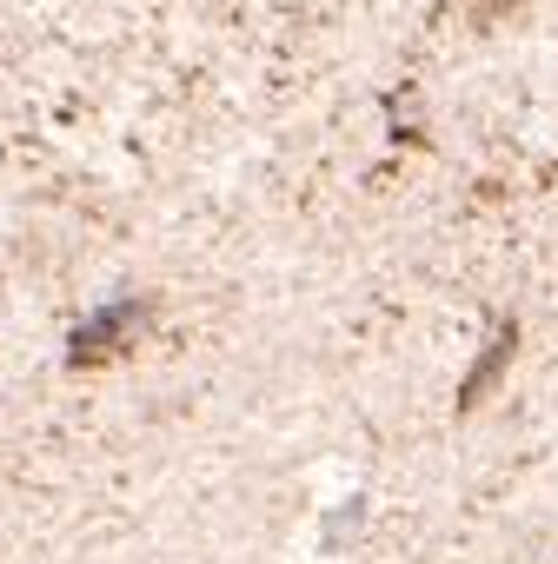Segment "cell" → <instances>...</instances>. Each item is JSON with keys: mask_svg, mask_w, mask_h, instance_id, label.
I'll return each mask as SVG.
<instances>
[{"mask_svg": "<svg viewBox=\"0 0 558 564\" xmlns=\"http://www.w3.org/2000/svg\"><path fill=\"white\" fill-rule=\"evenodd\" d=\"M459 8L479 21V28H492V21H505V14H525V8H545V0H459Z\"/></svg>", "mask_w": 558, "mask_h": 564, "instance_id": "6da1fadb", "label": "cell"}]
</instances>
